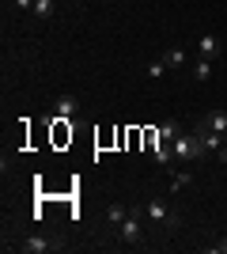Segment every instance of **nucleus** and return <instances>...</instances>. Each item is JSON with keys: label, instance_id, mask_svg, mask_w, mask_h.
<instances>
[{"label": "nucleus", "instance_id": "f257e3e1", "mask_svg": "<svg viewBox=\"0 0 227 254\" xmlns=\"http://www.w3.org/2000/svg\"><path fill=\"white\" fill-rule=\"evenodd\" d=\"M171 148H174L178 159H201V156H205V144H201L197 133H178V137L171 140Z\"/></svg>", "mask_w": 227, "mask_h": 254}, {"label": "nucleus", "instance_id": "f03ea898", "mask_svg": "<svg viewBox=\"0 0 227 254\" xmlns=\"http://www.w3.org/2000/svg\"><path fill=\"white\" fill-rule=\"evenodd\" d=\"M80 114V99L76 95H61L53 103V118H65V122H72V118Z\"/></svg>", "mask_w": 227, "mask_h": 254}, {"label": "nucleus", "instance_id": "7ed1b4c3", "mask_svg": "<svg viewBox=\"0 0 227 254\" xmlns=\"http://www.w3.org/2000/svg\"><path fill=\"white\" fill-rule=\"evenodd\" d=\"M144 216L148 220H155V224H174V216H171V209L159 201V197H151L148 205H144Z\"/></svg>", "mask_w": 227, "mask_h": 254}, {"label": "nucleus", "instance_id": "20e7f679", "mask_svg": "<svg viewBox=\"0 0 227 254\" xmlns=\"http://www.w3.org/2000/svg\"><path fill=\"white\" fill-rule=\"evenodd\" d=\"M121 239H125V243H140V220H136V209L121 220Z\"/></svg>", "mask_w": 227, "mask_h": 254}, {"label": "nucleus", "instance_id": "39448f33", "mask_svg": "<svg viewBox=\"0 0 227 254\" xmlns=\"http://www.w3.org/2000/svg\"><path fill=\"white\" fill-rule=\"evenodd\" d=\"M23 254H45V251H53V243L49 239H42V235H31V239H23L19 243Z\"/></svg>", "mask_w": 227, "mask_h": 254}, {"label": "nucleus", "instance_id": "423d86ee", "mask_svg": "<svg viewBox=\"0 0 227 254\" xmlns=\"http://www.w3.org/2000/svg\"><path fill=\"white\" fill-rule=\"evenodd\" d=\"M216 50H220V38H216V34H201V42H197V53L212 61V57H216Z\"/></svg>", "mask_w": 227, "mask_h": 254}, {"label": "nucleus", "instance_id": "0eeeda50", "mask_svg": "<svg viewBox=\"0 0 227 254\" xmlns=\"http://www.w3.org/2000/svg\"><path fill=\"white\" fill-rule=\"evenodd\" d=\"M197 137H201V144H205V152H220L224 148V144H220V133H212V129H201V133H197Z\"/></svg>", "mask_w": 227, "mask_h": 254}, {"label": "nucleus", "instance_id": "6e6552de", "mask_svg": "<svg viewBox=\"0 0 227 254\" xmlns=\"http://www.w3.org/2000/svg\"><path fill=\"white\" fill-rule=\"evenodd\" d=\"M178 133H182V126H178V118H171V122H163V126H159V140H167V144H171V140L178 137Z\"/></svg>", "mask_w": 227, "mask_h": 254}, {"label": "nucleus", "instance_id": "1a4fd4ad", "mask_svg": "<svg viewBox=\"0 0 227 254\" xmlns=\"http://www.w3.org/2000/svg\"><path fill=\"white\" fill-rule=\"evenodd\" d=\"M205 126L212 129V133H227V114H224V110H216V114H208V118H205Z\"/></svg>", "mask_w": 227, "mask_h": 254}, {"label": "nucleus", "instance_id": "9d476101", "mask_svg": "<svg viewBox=\"0 0 227 254\" xmlns=\"http://www.w3.org/2000/svg\"><path fill=\"white\" fill-rule=\"evenodd\" d=\"M163 61H167V68H182V64H185V50H182V46H174V50H167Z\"/></svg>", "mask_w": 227, "mask_h": 254}, {"label": "nucleus", "instance_id": "9b49d317", "mask_svg": "<svg viewBox=\"0 0 227 254\" xmlns=\"http://www.w3.org/2000/svg\"><path fill=\"white\" fill-rule=\"evenodd\" d=\"M129 212H133V209H125V205H121V201H114V205H110V209H106V216H110V224H118V228H121V220H125Z\"/></svg>", "mask_w": 227, "mask_h": 254}, {"label": "nucleus", "instance_id": "f8f14e48", "mask_svg": "<svg viewBox=\"0 0 227 254\" xmlns=\"http://www.w3.org/2000/svg\"><path fill=\"white\" fill-rule=\"evenodd\" d=\"M193 76L201 80V84H205V80H212V64H208V57H201V61L193 64Z\"/></svg>", "mask_w": 227, "mask_h": 254}, {"label": "nucleus", "instance_id": "ddd939ff", "mask_svg": "<svg viewBox=\"0 0 227 254\" xmlns=\"http://www.w3.org/2000/svg\"><path fill=\"white\" fill-rule=\"evenodd\" d=\"M34 15H38V19H49V15H53V0H34Z\"/></svg>", "mask_w": 227, "mask_h": 254}, {"label": "nucleus", "instance_id": "4468645a", "mask_svg": "<svg viewBox=\"0 0 227 254\" xmlns=\"http://www.w3.org/2000/svg\"><path fill=\"white\" fill-rule=\"evenodd\" d=\"M185 182H193V175H185V171H178V175H174V182H171V190H182Z\"/></svg>", "mask_w": 227, "mask_h": 254}, {"label": "nucleus", "instance_id": "2eb2a0df", "mask_svg": "<svg viewBox=\"0 0 227 254\" xmlns=\"http://www.w3.org/2000/svg\"><path fill=\"white\" fill-rule=\"evenodd\" d=\"M148 72H151V76H163V72H167V61H163V57H159V61H151Z\"/></svg>", "mask_w": 227, "mask_h": 254}, {"label": "nucleus", "instance_id": "dca6fc26", "mask_svg": "<svg viewBox=\"0 0 227 254\" xmlns=\"http://www.w3.org/2000/svg\"><path fill=\"white\" fill-rule=\"evenodd\" d=\"M15 8H23V11H34V0H15Z\"/></svg>", "mask_w": 227, "mask_h": 254}, {"label": "nucleus", "instance_id": "f3484780", "mask_svg": "<svg viewBox=\"0 0 227 254\" xmlns=\"http://www.w3.org/2000/svg\"><path fill=\"white\" fill-rule=\"evenodd\" d=\"M216 251H220V254H227V235H224V243H220V247H216Z\"/></svg>", "mask_w": 227, "mask_h": 254}, {"label": "nucleus", "instance_id": "a211bd4d", "mask_svg": "<svg viewBox=\"0 0 227 254\" xmlns=\"http://www.w3.org/2000/svg\"><path fill=\"white\" fill-rule=\"evenodd\" d=\"M220 159H224V163H227V144H224V148H220Z\"/></svg>", "mask_w": 227, "mask_h": 254}]
</instances>
